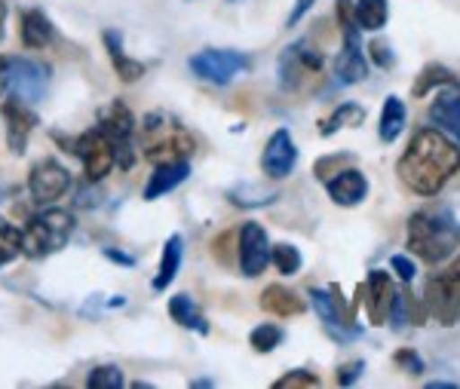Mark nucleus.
I'll return each mask as SVG.
<instances>
[{
    "label": "nucleus",
    "instance_id": "1",
    "mask_svg": "<svg viewBox=\"0 0 460 389\" xmlns=\"http://www.w3.org/2000/svg\"><path fill=\"white\" fill-rule=\"evenodd\" d=\"M460 172V145L442 129H418L396 163V175L418 197H436Z\"/></svg>",
    "mask_w": 460,
    "mask_h": 389
},
{
    "label": "nucleus",
    "instance_id": "2",
    "mask_svg": "<svg viewBox=\"0 0 460 389\" xmlns=\"http://www.w3.org/2000/svg\"><path fill=\"white\" fill-rule=\"evenodd\" d=\"M460 245V224L448 208H427L408 221V249L427 264H442Z\"/></svg>",
    "mask_w": 460,
    "mask_h": 389
},
{
    "label": "nucleus",
    "instance_id": "3",
    "mask_svg": "<svg viewBox=\"0 0 460 389\" xmlns=\"http://www.w3.org/2000/svg\"><path fill=\"white\" fill-rule=\"evenodd\" d=\"M138 132H142V156L147 163H154V166L190 160V154H194V138L166 111L147 114L142 119V126H138Z\"/></svg>",
    "mask_w": 460,
    "mask_h": 389
},
{
    "label": "nucleus",
    "instance_id": "4",
    "mask_svg": "<svg viewBox=\"0 0 460 389\" xmlns=\"http://www.w3.org/2000/svg\"><path fill=\"white\" fill-rule=\"evenodd\" d=\"M74 221L71 212L65 208H43L28 218L25 224V254L28 258H47V254H56L68 245V239L74 236Z\"/></svg>",
    "mask_w": 460,
    "mask_h": 389
},
{
    "label": "nucleus",
    "instance_id": "5",
    "mask_svg": "<svg viewBox=\"0 0 460 389\" xmlns=\"http://www.w3.org/2000/svg\"><path fill=\"white\" fill-rule=\"evenodd\" d=\"M323 52L310 47L307 40H295L292 47L283 49V56H279V86L286 89V93H295V89H301L307 80H314L323 74Z\"/></svg>",
    "mask_w": 460,
    "mask_h": 389
},
{
    "label": "nucleus",
    "instance_id": "6",
    "mask_svg": "<svg viewBox=\"0 0 460 389\" xmlns=\"http://www.w3.org/2000/svg\"><path fill=\"white\" fill-rule=\"evenodd\" d=\"M188 68L194 77L206 80V84L227 86L234 77L249 71V58L236 49H199L197 56H190Z\"/></svg>",
    "mask_w": 460,
    "mask_h": 389
},
{
    "label": "nucleus",
    "instance_id": "7",
    "mask_svg": "<svg viewBox=\"0 0 460 389\" xmlns=\"http://www.w3.org/2000/svg\"><path fill=\"white\" fill-rule=\"evenodd\" d=\"M99 129L114 141V151H117V166L129 169L136 163V145H132V136H136V117L132 111L126 108L123 102H111L105 111L99 114Z\"/></svg>",
    "mask_w": 460,
    "mask_h": 389
},
{
    "label": "nucleus",
    "instance_id": "8",
    "mask_svg": "<svg viewBox=\"0 0 460 389\" xmlns=\"http://www.w3.org/2000/svg\"><path fill=\"white\" fill-rule=\"evenodd\" d=\"M74 154H77V160L84 163V175L89 184L102 181V178L111 175V169L117 166L114 141H111L99 126L84 132L80 138H74Z\"/></svg>",
    "mask_w": 460,
    "mask_h": 389
},
{
    "label": "nucleus",
    "instance_id": "9",
    "mask_svg": "<svg viewBox=\"0 0 460 389\" xmlns=\"http://www.w3.org/2000/svg\"><path fill=\"white\" fill-rule=\"evenodd\" d=\"M4 68H6V84H10V93L16 99L37 104L47 93V68L40 62H31V58H16V56H6L4 58Z\"/></svg>",
    "mask_w": 460,
    "mask_h": 389
},
{
    "label": "nucleus",
    "instance_id": "10",
    "mask_svg": "<svg viewBox=\"0 0 460 389\" xmlns=\"http://www.w3.org/2000/svg\"><path fill=\"white\" fill-rule=\"evenodd\" d=\"M28 190H31L34 203L53 206L56 199H62L71 190V172L56 160L34 163L31 175H28Z\"/></svg>",
    "mask_w": 460,
    "mask_h": 389
},
{
    "label": "nucleus",
    "instance_id": "11",
    "mask_svg": "<svg viewBox=\"0 0 460 389\" xmlns=\"http://www.w3.org/2000/svg\"><path fill=\"white\" fill-rule=\"evenodd\" d=\"M270 236L258 221H246L240 227V270L246 279H255L270 264Z\"/></svg>",
    "mask_w": 460,
    "mask_h": 389
},
{
    "label": "nucleus",
    "instance_id": "12",
    "mask_svg": "<svg viewBox=\"0 0 460 389\" xmlns=\"http://www.w3.org/2000/svg\"><path fill=\"white\" fill-rule=\"evenodd\" d=\"M298 166V145H295L292 132L288 129H277L264 145V154H261V172L273 181H283L288 178Z\"/></svg>",
    "mask_w": 460,
    "mask_h": 389
},
{
    "label": "nucleus",
    "instance_id": "13",
    "mask_svg": "<svg viewBox=\"0 0 460 389\" xmlns=\"http://www.w3.org/2000/svg\"><path fill=\"white\" fill-rule=\"evenodd\" d=\"M427 295H429V310L433 316L442 322V325H455L460 319V279L455 276L442 273V276H433L427 286Z\"/></svg>",
    "mask_w": 460,
    "mask_h": 389
},
{
    "label": "nucleus",
    "instance_id": "14",
    "mask_svg": "<svg viewBox=\"0 0 460 389\" xmlns=\"http://www.w3.org/2000/svg\"><path fill=\"white\" fill-rule=\"evenodd\" d=\"M4 123H6V141H10L13 154H25L28 138H31L37 114L31 111V104L10 95V102H4Z\"/></svg>",
    "mask_w": 460,
    "mask_h": 389
},
{
    "label": "nucleus",
    "instance_id": "15",
    "mask_svg": "<svg viewBox=\"0 0 460 389\" xmlns=\"http://www.w3.org/2000/svg\"><path fill=\"white\" fill-rule=\"evenodd\" d=\"M427 117L429 123H436V129H442L460 145V80L436 89V102L429 104Z\"/></svg>",
    "mask_w": 460,
    "mask_h": 389
},
{
    "label": "nucleus",
    "instance_id": "16",
    "mask_svg": "<svg viewBox=\"0 0 460 389\" xmlns=\"http://www.w3.org/2000/svg\"><path fill=\"white\" fill-rule=\"evenodd\" d=\"M325 193L335 206L353 208L368 197V178L359 169H341L325 178Z\"/></svg>",
    "mask_w": 460,
    "mask_h": 389
},
{
    "label": "nucleus",
    "instance_id": "17",
    "mask_svg": "<svg viewBox=\"0 0 460 389\" xmlns=\"http://www.w3.org/2000/svg\"><path fill=\"white\" fill-rule=\"evenodd\" d=\"M362 301L368 306V319L375 325H387V313L393 304V286H390V276L384 270H372L366 286H359Z\"/></svg>",
    "mask_w": 460,
    "mask_h": 389
},
{
    "label": "nucleus",
    "instance_id": "18",
    "mask_svg": "<svg viewBox=\"0 0 460 389\" xmlns=\"http://www.w3.org/2000/svg\"><path fill=\"white\" fill-rule=\"evenodd\" d=\"M190 178V160H178V163H160L154 166V175L147 178V187H145V199L154 203V199L166 197L172 193L178 184H184Z\"/></svg>",
    "mask_w": 460,
    "mask_h": 389
},
{
    "label": "nucleus",
    "instance_id": "19",
    "mask_svg": "<svg viewBox=\"0 0 460 389\" xmlns=\"http://www.w3.org/2000/svg\"><path fill=\"white\" fill-rule=\"evenodd\" d=\"M105 49H108V56H111V65H114V71H117V77L123 80V84H136L138 77H145V62H138V58H132V56H126V49H123V34L120 31H105Z\"/></svg>",
    "mask_w": 460,
    "mask_h": 389
},
{
    "label": "nucleus",
    "instance_id": "20",
    "mask_svg": "<svg viewBox=\"0 0 460 389\" xmlns=\"http://www.w3.org/2000/svg\"><path fill=\"white\" fill-rule=\"evenodd\" d=\"M56 37V28L43 10H25L22 13V43L25 49H47Z\"/></svg>",
    "mask_w": 460,
    "mask_h": 389
},
{
    "label": "nucleus",
    "instance_id": "21",
    "mask_svg": "<svg viewBox=\"0 0 460 389\" xmlns=\"http://www.w3.org/2000/svg\"><path fill=\"white\" fill-rule=\"evenodd\" d=\"M366 123V108L356 102H341L332 114H325L319 119V136L323 138H332L335 132L341 129H356V126Z\"/></svg>",
    "mask_w": 460,
    "mask_h": 389
},
{
    "label": "nucleus",
    "instance_id": "22",
    "mask_svg": "<svg viewBox=\"0 0 460 389\" xmlns=\"http://www.w3.org/2000/svg\"><path fill=\"white\" fill-rule=\"evenodd\" d=\"M181 258H184V239L175 234V236L166 239V245H163L157 276H154V282H151L154 291H166L169 286H172L175 276H178V267H181Z\"/></svg>",
    "mask_w": 460,
    "mask_h": 389
},
{
    "label": "nucleus",
    "instance_id": "23",
    "mask_svg": "<svg viewBox=\"0 0 460 389\" xmlns=\"http://www.w3.org/2000/svg\"><path fill=\"white\" fill-rule=\"evenodd\" d=\"M261 310L273 313V316H279V319H288V316H301L304 301L286 286H267L261 291Z\"/></svg>",
    "mask_w": 460,
    "mask_h": 389
},
{
    "label": "nucleus",
    "instance_id": "24",
    "mask_svg": "<svg viewBox=\"0 0 460 389\" xmlns=\"http://www.w3.org/2000/svg\"><path fill=\"white\" fill-rule=\"evenodd\" d=\"M405 119H408V111H405V102L399 95H387L381 108V126H377V138L384 145H393L399 141V136L405 132Z\"/></svg>",
    "mask_w": 460,
    "mask_h": 389
},
{
    "label": "nucleus",
    "instance_id": "25",
    "mask_svg": "<svg viewBox=\"0 0 460 389\" xmlns=\"http://www.w3.org/2000/svg\"><path fill=\"white\" fill-rule=\"evenodd\" d=\"M169 316H172L181 328H190V332H199V334H209V322L199 313V306L194 304L190 295H175L169 297Z\"/></svg>",
    "mask_w": 460,
    "mask_h": 389
},
{
    "label": "nucleus",
    "instance_id": "26",
    "mask_svg": "<svg viewBox=\"0 0 460 389\" xmlns=\"http://www.w3.org/2000/svg\"><path fill=\"white\" fill-rule=\"evenodd\" d=\"M390 19L387 0H356V25L368 34H377Z\"/></svg>",
    "mask_w": 460,
    "mask_h": 389
},
{
    "label": "nucleus",
    "instance_id": "27",
    "mask_svg": "<svg viewBox=\"0 0 460 389\" xmlns=\"http://www.w3.org/2000/svg\"><path fill=\"white\" fill-rule=\"evenodd\" d=\"M448 84H457V77L445 68V65H427V68L418 74V80H414L411 95L414 99H424V95H429L433 89H442Z\"/></svg>",
    "mask_w": 460,
    "mask_h": 389
},
{
    "label": "nucleus",
    "instance_id": "28",
    "mask_svg": "<svg viewBox=\"0 0 460 389\" xmlns=\"http://www.w3.org/2000/svg\"><path fill=\"white\" fill-rule=\"evenodd\" d=\"M19 254H25V234H22L16 224L0 218V267L13 264Z\"/></svg>",
    "mask_w": 460,
    "mask_h": 389
},
{
    "label": "nucleus",
    "instance_id": "29",
    "mask_svg": "<svg viewBox=\"0 0 460 389\" xmlns=\"http://www.w3.org/2000/svg\"><path fill=\"white\" fill-rule=\"evenodd\" d=\"M283 340H286V332L279 325H273V322H261V325L252 328V334H249V347L255 349V353H273Z\"/></svg>",
    "mask_w": 460,
    "mask_h": 389
},
{
    "label": "nucleus",
    "instance_id": "30",
    "mask_svg": "<svg viewBox=\"0 0 460 389\" xmlns=\"http://www.w3.org/2000/svg\"><path fill=\"white\" fill-rule=\"evenodd\" d=\"M279 193L277 190H261V187H252V184H243L236 190L227 193V199L234 206H243V208H261V206H270Z\"/></svg>",
    "mask_w": 460,
    "mask_h": 389
},
{
    "label": "nucleus",
    "instance_id": "31",
    "mask_svg": "<svg viewBox=\"0 0 460 389\" xmlns=\"http://www.w3.org/2000/svg\"><path fill=\"white\" fill-rule=\"evenodd\" d=\"M270 264L277 267L283 276H295L301 270V264H304V258H301V252H298V245H292V243H279V245H273V252H270Z\"/></svg>",
    "mask_w": 460,
    "mask_h": 389
},
{
    "label": "nucleus",
    "instance_id": "32",
    "mask_svg": "<svg viewBox=\"0 0 460 389\" xmlns=\"http://www.w3.org/2000/svg\"><path fill=\"white\" fill-rule=\"evenodd\" d=\"M126 384L123 380V371L117 365H99L86 374V386L89 389H120Z\"/></svg>",
    "mask_w": 460,
    "mask_h": 389
},
{
    "label": "nucleus",
    "instance_id": "33",
    "mask_svg": "<svg viewBox=\"0 0 460 389\" xmlns=\"http://www.w3.org/2000/svg\"><path fill=\"white\" fill-rule=\"evenodd\" d=\"M393 362H396V368H402L405 374H424V358L414 353L411 347H402L396 349V356H393Z\"/></svg>",
    "mask_w": 460,
    "mask_h": 389
},
{
    "label": "nucleus",
    "instance_id": "34",
    "mask_svg": "<svg viewBox=\"0 0 460 389\" xmlns=\"http://www.w3.org/2000/svg\"><path fill=\"white\" fill-rule=\"evenodd\" d=\"M368 52H372V62H375L381 71H387V68H393V65H396V52H393L390 43L372 40V43H368Z\"/></svg>",
    "mask_w": 460,
    "mask_h": 389
},
{
    "label": "nucleus",
    "instance_id": "35",
    "mask_svg": "<svg viewBox=\"0 0 460 389\" xmlns=\"http://www.w3.org/2000/svg\"><path fill=\"white\" fill-rule=\"evenodd\" d=\"M273 386H277V389H286V386H319V377H316L314 371L295 368V371H288L286 377H279Z\"/></svg>",
    "mask_w": 460,
    "mask_h": 389
},
{
    "label": "nucleus",
    "instance_id": "36",
    "mask_svg": "<svg viewBox=\"0 0 460 389\" xmlns=\"http://www.w3.org/2000/svg\"><path fill=\"white\" fill-rule=\"evenodd\" d=\"M366 374V362L362 358H353V362H344L338 368V374H335V380H338V386H353L356 380Z\"/></svg>",
    "mask_w": 460,
    "mask_h": 389
},
{
    "label": "nucleus",
    "instance_id": "37",
    "mask_svg": "<svg viewBox=\"0 0 460 389\" xmlns=\"http://www.w3.org/2000/svg\"><path fill=\"white\" fill-rule=\"evenodd\" d=\"M390 270L396 273L402 282H414V276H418V264H414L408 254H393V258H390Z\"/></svg>",
    "mask_w": 460,
    "mask_h": 389
},
{
    "label": "nucleus",
    "instance_id": "38",
    "mask_svg": "<svg viewBox=\"0 0 460 389\" xmlns=\"http://www.w3.org/2000/svg\"><path fill=\"white\" fill-rule=\"evenodd\" d=\"M314 4H316V0H295L292 13H288V25H298V22L307 16L310 10H314Z\"/></svg>",
    "mask_w": 460,
    "mask_h": 389
},
{
    "label": "nucleus",
    "instance_id": "39",
    "mask_svg": "<svg viewBox=\"0 0 460 389\" xmlns=\"http://www.w3.org/2000/svg\"><path fill=\"white\" fill-rule=\"evenodd\" d=\"M105 258H108V261H114V264H123V267H132V264H136V258H132V254H123L120 249H105Z\"/></svg>",
    "mask_w": 460,
    "mask_h": 389
},
{
    "label": "nucleus",
    "instance_id": "40",
    "mask_svg": "<svg viewBox=\"0 0 460 389\" xmlns=\"http://www.w3.org/2000/svg\"><path fill=\"white\" fill-rule=\"evenodd\" d=\"M4 28H6V0H0V40H4Z\"/></svg>",
    "mask_w": 460,
    "mask_h": 389
},
{
    "label": "nucleus",
    "instance_id": "41",
    "mask_svg": "<svg viewBox=\"0 0 460 389\" xmlns=\"http://www.w3.org/2000/svg\"><path fill=\"white\" fill-rule=\"evenodd\" d=\"M10 89V84H6V68H4V58H0V95Z\"/></svg>",
    "mask_w": 460,
    "mask_h": 389
},
{
    "label": "nucleus",
    "instance_id": "42",
    "mask_svg": "<svg viewBox=\"0 0 460 389\" xmlns=\"http://www.w3.org/2000/svg\"><path fill=\"white\" fill-rule=\"evenodd\" d=\"M190 386H194V389H206V386H215V380H209V377H199V380H190Z\"/></svg>",
    "mask_w": 460,
    "mask_h": 389
},
{
    "label": "nucleus",
    "instance_id": "43",
    "mask_svg": "<svg viewBox=\"0 0 460 389\" xmlns=\"http://www.w3.org/2000/svg\"><path fill=\"white\" fill-rule=\"evenodd\" d=\"M448 276H455V279H460V254L455 258V264L448 267Z\"/></svg>",
    "mask_w": 460,
    "mask_h": 389
},
{
    "label": "nucleus",
    "instance_id": "44",
    "mask_svg": "<svg viewBox=\"0 0 460 389\" xmlns=\"http://www.w3.org/2000/svg\"><path fill=\"white\" fill-rule=\"evenodd\" d=\"M429 389H455V384H445V380H433V384H427Z\"/></svg>",
    "mask_w": 460,
    "mask_h": 389
},
{
    "label": "nucleus",
    "instance_id": "45",
    "mask_svg": "<svg viewBox=\"0 0 460 389\" xmlns=\"http://www.w3.org/2000/svg\"><path fill=\"white\" fill-rule=\"evenodd\" d=\"M227 4H236V0H227Z\"/></svg>",
    "mask_w": 460,
    "mask_h": 389
}]
</instances>
